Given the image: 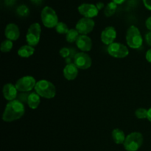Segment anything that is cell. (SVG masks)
Returning a JSON list of instances; mask_svg holds the SVG:
<instances>
[{"label": "cell", "mask_w": 151, "mask_h": 151, "mask_svg": "<svg viewBox=\"0 0 151 151\" xmlns=\"http://www.w3.org/2000/svg\"><path fill=\"white\" fill-rule=\"evenodd\" d=\"M25 112L24 106L18 100L10 101L4 109L2 119L4 122H10L20 119Z\"/></svg>", "instance_id": "obj_1"}, {"label": "cell", "mask_w": 151, "mask_h": 151, "mask_svg": "<svg viewBox=\"0 0 151 151\" xmlns=\"http://www.w3.org/2000/svg\"><path fill=\"white\" fill-rule=\"evenodd\" d=\"M35 92L41 97L52 99L55 96L56 89L54 84L47 80H41L36 83Z\"/></svg>", "instance_id": "obj_2"}, {"label": "cell", "mask_w": 151, "mask_h": 151, "mask_svg": "<svg viewBox=\"0 0 151 151\" xmlns=\"http://www.w3.org/2000/svg\"><path fill=\"white\" fill-rule=\"evenodd\" d=\"M126 41L128 47L132 49H139L143 44L142 37L138 28L131 25L127 30Z\"/></svg>", "instance_id": "obj_3"}, {"label": "cell", "mask_w": 151, "mask_h": 151, "mask_svg": "<svg viewBox=\"0 0 151 151\" xmlns=\"http://www.w3.org/2000/svg\"><path fill=\"white\" fill-rule=\"evenodd\" d=\"M41 19L43 24L47 28L55 27L59 22L56 12L49 6H46L43 8L41 13Z\"/></svg>", "instance_id": "obj_4"}, {"label": "cell", "mask_w": 151, "mask_h": 151, "mask_svg": "<svg viewBox=\"0 0 151 151\" xmlns=\"http://www.w3.org/2000/svg\"><path fill=\"white\" fill-rule=\"evenodd\" d=\"M143 136L139 132H133L126 137L123 145L127 151H137L142 147Z\"/></svg>", "instance_id": "obj_5"}, {"label": "cell", "mask_w": 151, "mask_h": 151, "mask_svg": "<svg viewBox=\"0 0 151 151\" xmlns=\"http://www.w3.org/2000/svg\"><path fill=\"white\" fill-rule=\"evenodd\" d=\"M41 28L38 23H33L28 28L26 35V40L28 45L35 47L39 43L41 38Z\"/></svg>", "instance_id": "obj_6"}, {"label": "cell", "mask_w": 151, "mask_h": 151, "mask_svg": "<svg viewBox=\"0 0 151 151\" xmlns=\"http://www.w3.org/2000/svg\"><path fill=\"white\" fill-rule=\"evenodd\" d=\"M107 50L109 54L115 58H124L129 54L128 47L120 43L114 42L108 47Z\"/></svg>", "instance_id": "obj_7"}, {"label": "cell", "mask_w": 151, "mask_h": 151, "mask_svg": "<svg viewBox=\"0 0 151 151\" xmlns=\"http://www.w3.org/2000/svg\"><path fill=\"white\" fill-rule=\"evenodd\" d=\"M36 83L32 76H24L18 80L15 86L18 91L21 92H29L32 88H35Z\"/></svg>", "instance_id": "obj_8"}, {"label": "cell", "mask_w": 151, "mask_h": 151, "mask_svg": "<svg viewBox=\"0 0 151 151\" xmlns=\"http://www.w3.org/2000/svg\"><path fill=\"white\" fill-rule=\"evenodd\" d=\"M95 23L92 19L82 18L76 24L75 29L78 31L81 35H87L94 29Z\"/></svg>", "instance_id": "obj_9"}, {"label": "cell", "mask_w": 151, "mask_h": 151, "mask_svg": "<svg viewBox=\"0 0 151 151\" xmlns=\"http://www.w3.org/2000/svg\"><path fill=\"white\" fill-rule=\"evenodd\" d=\"M74 63L78 69H88L91 66V58L87 53L78 52L74 56Z\"/></svg>", "instance_id": "obj_10"}, {"label": "cell", "mask_w": 151, "mask_h": 151, "mask_svg": "<svg viewBox=\"0 0 151 151\" xmlns=\"http://www.w3.org/2000/svg\"><path fill=\"white\" fill-rule=\"evenodd\" d=\"M79 13L84 16L85 18H88V19H92V18L96 17L98 15L99 10L96 5L90 3H83L81 4L78 8Z\"/></svg>", "instance_id": "obj_11"}, {"label": "cell", "mask_w": 151, "mask_h": 151, "mask_svg": "<svg viewBox=\"0 0 151 151\" xmlns=\"http://www.w3.org/2000/svg\"><path fill=\"white\" fill-rule=\"evenodd\" d=\"M101 41L106 45L113 44L116 38V31L114 27H107L103 30L101 33Z\"/></svg>", "instance_id": "obj_12"}, {"label": "cell", "mask_w": 151, "mask_h": 151, "mask_svg": "<svg viewBox=\"0 0 151 151\" xmlns=\"http://www.w3.org/2000/svg\"><path fill=\"white\" fill-rule=\"evenodd\" d=\"M4 35L7 39L12 41L18 40L20 36V31L18 25L14 23L8 24L4 29Z\"/></svg>", "instance_id": "obj_13"}, {"label": "cell", "mask_w": 151, "mask_h": 151, "mask_svg": "<svg viewBox=\"0 0 151 151\" xmlns=\"http://www.w3.org/2000/svg\"><path fill=\"white\" fill-rule=\"evenodd\" d=\"M75 43L82 52H88L92 48V41L86 35H80Z\"/></svg>", "instance_id": "obj_14"}, {"label": "cell", "mask_w": 151, "mask_h": 151, "mask_svg": "<svg viewBox=\"0 0 151 151\" xmlns=\"http://www.w3.org/2000/svg\"><path fill=\"white\" fill-rule=\"evenodd\" d=\"M3 95L7 100L13 101L16 100L18 96V90L16 86L12 83H7L3 87Z\"/></svg>", "instance_id": "obj_15"}, {"label": "cell", "mask_w": 151, "mask_h": 151, "mask_svg": "<svg viewBox=\"0 0 151 151\" xmlns=\"http://www.w3.org/2000/svg\"><path fill=\"white\" fill-rule=\"evenodd\" d=\"M63 76L68 81H73L78 77V68L75 63H69L64 67L63 71Z\"/></svg>", "instance_id": "obj_16"}, {"label": "cell", "mask_w": 151, "mask_h": 151, "mask_svg": "<svg viewBox=\"0 0 151 151\" xmlns=\"http://www.w3.org/2000/svg\"><path fill=\"white\" fill-rule=\"evenodd\" d=\"M111 136L114 142L117 145L124 144L125 139H126L124 131L121 129H119V128L114 129V131H112Z\"/></svg>", "instance_id": "obj_17"}, {"label": "cell", "mask_w": 151, "mask_h": 151, "mask_svg": "<svg viewBox=\"0 0 151 151\" xmlns=\"http://www.w3.org/2000/svg\"><path fill=\"white\" fill-rule=\"evenodd\" d=\"M40 96L36 92L30 93L27 100V105L30 109H35L38 107L41 103Z\"/></svg>", "instance_id": "obj_18"}, {"label": "cell", "mask_w": 151, "mask_h": 151, "mask_svg": "<svg viewBox=\"0 0 151 151\" xmlns=\"http://www.w3.org/2000/svg\"><path fill=\"white\" fill-rule=\"evenodd\" d=\"M35 48L32 46L24 45L18 50V55L22 58H29L34 54Z\"/></svg>", "instance_id": "obj_19"}, {"label": "cell", "mask_w": 151, "mask_h": 151, "mask_svg": "<svg viewBox=\"0 0 151 151\" xmlns=\"http://www.w3.org/2000/svg\"><path fill=\"white\" fill-rule=\"evenodd\" d=\"M117 9V4L114 3V1H111V2L108 3L107 5L105 7L104 9V14L106 17H111L113 16Z\"/></svg>", "instance_id": "obj_20"}, {"label": "cell", "mask_w": 151, "mask_h": 151, "mask_svg": "<svg viewBox=\"0 0 151 151\" xmlns=\"http://www.w3.org/2000/svg\"><path fill=\"white\" fill-rule=\"evenodd\" d=\"M79 32L76 29H70L66 34V39L69 43L76 42L78 37L80 36Z\"/></svg>", "instance_id": "obj_21"}, {"label": "cell", "mask_w": 151, "mask_h": 151, "mask_svg": "<svg viewBox=\"0 0 151 151\" xmlns=\"http://www.w3.org/2000/svg\"><path fill=\"white\" fill-rule=\"evenodd\" d=\"M13 41L8 39L4 40V41L1 42L0 50H1L2 52H9L12 50V48H13Z\"/></svg>", "instance_id": "obj_22"}, {"label": "cell", "mask_w": 151, "mask_h": 151, "mask_svg": "<svg viewBox=\"0 0 151 151\" xmlns=\"http://www.w3.org/2000/svg\"><path fill=\"white\" fill-rule=\"evenodd\" d=\"M55 29H56V32H57L58 33H60V34H66L69 30L67 25H66L65 23H63V22H58L57 26L55 27Z\"/></svg>", "instance_id": "obj_23"}, {"label": "cell", "mask_w": 151, "mask_h": 151, "mask_svg": "<svg viewBox=\"0 0 151 151\" xmlns=\"http://www.w3.org/2000/svg\"><path fill=\"white\" fill-rule=\"evenodd\" d=\"M135 115L138 119H147V110L143 108H140L136 110Z\"/></svg>", "instance_id": "obj_24"}, {"label": "cell", "mask_w": 151, "mask_h": 151, "mask_svg": "<svg viewBox=\"0 0 151 151\" xmlns=\"http://www.w3.org/2000/svg\"><path fill=\"white\" fill-rule=\"evenodd\" d=\"M29 94H29V92H21L19 93V94H18L16 100L20 101L21 103H22L23 104H24V103H27L28 97H29Z\"/></svg>", "instance_id": "obj_25"}, {"label": "cell", "mask_w": 151, "mask_h": 151, "mask_svg": "<svg viewBox=\"0 0 151 151\" xmlns=\"http://www.w3.org/2000/svg\"><path fill=\"white\" fill-rule=\"evenodd\" d=\"M16 10H17L18 14L22 16H26L29 13V9L24 4H22V5L19 6Z\"/></svg>", "instance_id": "obj_26"}, {"label": "cell", "mask_w": 151, "mask_h": 151, "mask_svg": "<svg viewBox=\"0 0 151 151\" xmlns=\"http://www.w3.org/2000/svg\"><path fill=\"white\" fill-rule=\"evenodd\" d=\"M60 55H61V57L64 58H69L72 55V50L66 48V47H63L60 50Z\"/></svg>", "instance_id": "obj_27"}, {"label": "cell", "mask_w": 151, "mask_h": 151, "mask_svg": "<svg viewBox=\"0 0 151 151\" xmlns=\"http://www.w3.org/2000/svg\"><path fill=\"white\" fill-rule=\"evenodd\" d=\"M142 1L145 7L147 10H151V0H142Z\"/></svg>", "instance_id": "obj_28"}, {"label": "cell", "mask_w": 151, "mask_h": 151, "mask_svg": "<svg viewBox=\"0 0 151 151\" xmlns=\"http://www.w3.org/2000/svg\"><path fill=\"white\" fill-rule=\"evenodd\" d=\"M145 41L146 43L151 47V32H147L145 35Z\"/></svg>", "instance_id": "obj_29"}, {"label": "cell", "mask_w": 151, "mask_h": 151, "mask_svg": "<svg viewBox=\"0 0 151 151\" xmlns=\"http://www.w3.org/2000/svg\"><path fill=\"white\" fill-rule=\"evenodd\" d=\"M145 58L149 63H151V49L148 50L145 54Z\"/></svg>", "instance_id": "obj_30"}, {"label": "cell", "mask_w": 151, "mask_h": 151, "mask_svg": "<svg viewBox=\"0 0 151 151\" xmlns=\"http://www.w3.org/2000/svg\"><path fill=\"white\" fill-rule=\"evenodd\" d=\"M145 25H146V27H147V29H148L149 30H150L151 32V16H150V17H149L148 19L146 20Z\"/></svg>", "instance_id": "obj_31"}, {"label": "cell", "mask_w": 151, "mask_h": 151, "mask_svg": "<svg viewBox=\"0 0 151 151\" xmlns=\"http://www.w3.org/2000/svg\"><path fill=\"white\" fill-rule=\"evenodd\" d=\"M96 7H97V9H98L99 10H102L103 8H104L105 7V4L103 2H101V1H99V2H97V4H96Z\"/></svg>", "instance_id": "obj_32"}, {"label": "cell", "mask_w": 151, "mask_h": 151, "mask_svg": "<svg viewBox=\"0 0 151 151\" xmlns=\"http://www.w3.org/2000/svg\"><path fill=\"white\" fill-rule=\"evenodd\" d=\"M112 1H114V3H116V4H123L124 2H125V1H126V0H111Z\"/></svg>", "instance_id": "obj_33"}, {"label": "cell", "mask_w": 151, "mask_h": 151, "mask_svg": "<svg viewBox=\"0 0 151 151\" xmlns=\"http://www.w3.org/2000/svg\"><path fill=\"white\" fill-rule=\"evenodd\" d=\"M147 119L151 122V108L147 110Z\"/></svg>", "instance_id": "obj_34"}, {"label": "cell", "mask_w": 151, "mask_h": 151, "mask_svg": "<svg viewBox=\"0 0 151 151\" xmlns=\"http://www.w3.org/2000/svg\"><path fill=\"white\" fill-rule=\"evenodd\" d=\"M43 0H31V1H32V3H34V4H41V2H42Z\"/></svg>", "instance_id": "obj_35"}, {"label": "cell", "mask_w": 151, "mask_h": 151, "mask_svg": "<svg viewBox=\"0 0 151 151\" xmlns=\"http://www.w3.org/2000/svg\"><path fill=\"white\" fill-rule=\"evenodd\" d=\"M15 0H5V3L7 4H14Z\"/></svg>", "instance_id": "obj_36"}]
</instances>
